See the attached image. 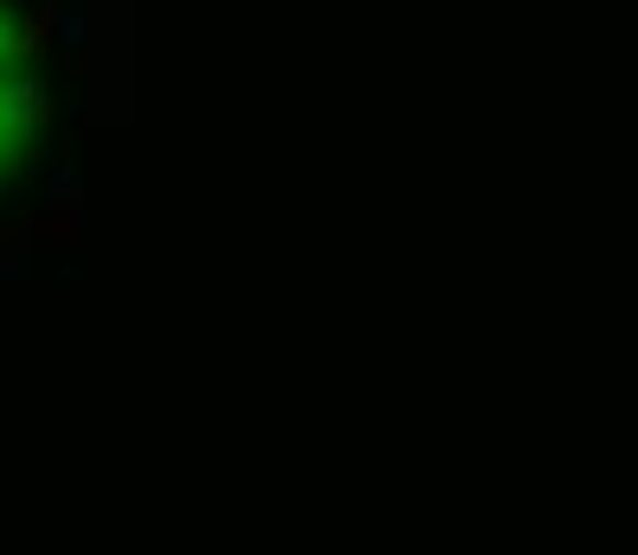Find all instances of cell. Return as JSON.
<instances>
[{
    "label": "cell",
    "mask_w": 638,
    "mask_h": 555,
    "mask_svg": "<svg viewBox=\"0 0 638 555\" xmlns=\"http://www.w3.org/2000/svg\"><path fill=\"white\" fill-rule=\"evenodd\" d=\"M45 192H51V205H58V211H83V180H77L71 166H65V160H58V166H45Z\"/></svg>",
    "instance_id": "cell-1"
},
{
    "label": "cell",
    "mask_w": 638,
    "mask_h": 555,
    "mask_svg": "<svg viewBox=\"0 0 638 555\" xmlns=\"http://www.w3.org/2000/svg\"><path fill=\"white\" fill-rule=\"evenodd\" d=\"M51 33H58L65 51H83V45H90V13H83V7H65V13H58V0H51Z\"/></svg>",
    "instance_id": "cell-2"
},
{
    "label": "cell",
    "mask_w": 638,
    "mask_h": 555,
    "mask_svg": "<svg viewBox=\"0 0 638 555\" xmlns=\"http://www.w3.org/2000/svg\"><path fill=\"white\" fill-rule=\"evenodd\" d=\"M26 275H33V268H26V256L0 243V281H26Z\"/></svg>",
    "instance_id": "cell-3"
},
{
    "label": "cell",
    "mask_w": 638,
    "mask_h": 555,
    "mask_svg": "<svg viewBox=\"0 0 638 555\" xmlns=\"http://www.w3.org/2000/svg\"><path fill=\"white\" fill-rule=\"evenodd\" d=\"M20 45H33V33H26V26H13V20L0 13V58H7V51H20Z\"/></svg>",
    "instance_id": "cell-4"
}]
</instances>
